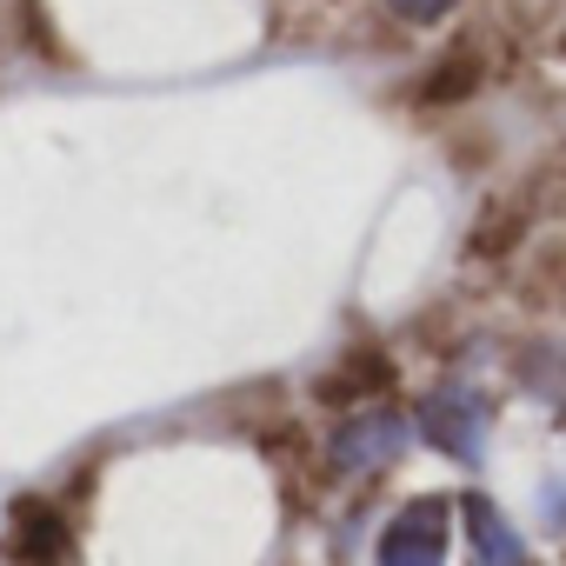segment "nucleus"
I'll return each mask as SVG.
<instances>
[{
    "label": "nucleus",
    "instance_id": "f257e3e1",
    "mask_svg": "<svg viewBox=\"0 0 566 566\" xmlns=\"http://www.w3.org/2000/svg\"><path fill=\"white\" fill-rule=\"evenodd\" d=\"M387 8H394V14H407V21H440L453 0H387Z\"/></svg>",
    "mask_w": 566,
    "mask_h": 566
}]
</instances>
